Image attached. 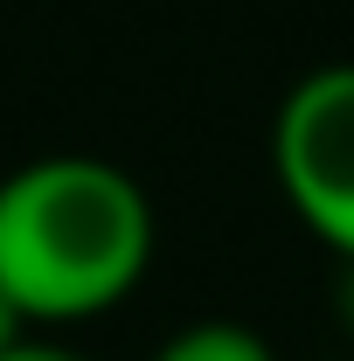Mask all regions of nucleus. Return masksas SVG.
Listing matches in <instances>:
<instances>
[{
  "label": "nucleus",
  "instance_id": "nucleus-4",
  "mask_svg": "<svg viewBox=\"0 0 354 361\" xmlns=\"http://www.w3.org/2000/svg\"><path fill=\"white\" fill-rule=\"evenodd\" d=\"M0 361H90V355H77V348H63V341H42V334H28V341H14Z\"/></svg>",
  "mask_w": 354,
  "mask_h": 361
},
{
  "label": "nucleus",
  "instance_id": "nucleus-6",
  "mask_svg": "<svg viewBox=\"0 0 354 361\" xmlns=\"http://www.w3.org/2000/svg\"><path fill=\"white\" fill-rule=\"evenodd\" d=\"M341 319L354 326V257H341Z\"/></svg>",
  "mask_w": 354,
  "mask_h": 361
},
{
  "label": "nucleus",
  "instance_id": "nucleus-5",
  "mask_svg": "<svg viewBox=\"0 0 354 361\" xmlns=\"http://www.w3.org/2000/svg\"><path fill=\"white\" fill-rule=\"evenodd\" d=\"M14 341H28V319H21V306H14L7 292H0V355H7Z\"/></svg>",
  "mask_w": 354,
  "mask_h": 361
},
{
  "label": "nucleus",
  "instance_id": "nucleus-2",
  "mask_svg": "<svg viewBox=\"0 0 354 361\" xmlns=\"http://www.w3.org/2000/svg\"><path fill=\"white\" fill-rule=\"evenodd\" d=\"M271 167L285 202L341 257H354V56L299 70L271 118Z\"/></svg>",
  "mask_w": 354,
  "mask_h": 361
},
{
  "label": "nucleus",
  "instance_id": "nucleus-3",
  "mask_svg": "<svg viewBox=\"0 0 354 361\" xmlns=\"http://www.w3.org/2000/svg\"><path fill=\"white\" fill-rule=\"evenodd\" d=\"M146 361H278V348H271L250 319H222V313H209V319L174 326V334H167V341H160Z\"/></svg>",
  "mask_w": 354,
  "mask_h": 361
},
{
  "label": "nucleus",
  "instance_id": "nucleus-1",
  "mask_svg": "<svg viewBox=\"0 0 354 361\" xmlns=\"http://www.w3.org/2000/svg\"><path fill=\"white\" fill-rule=\"evenodd\" d=\"M153 257V195L111 153L56 146L0 174V292L21 319L118 306Z\"/></svg>",
  "mask_w": 354,
  "mask_h": 361
}]
</instances>
